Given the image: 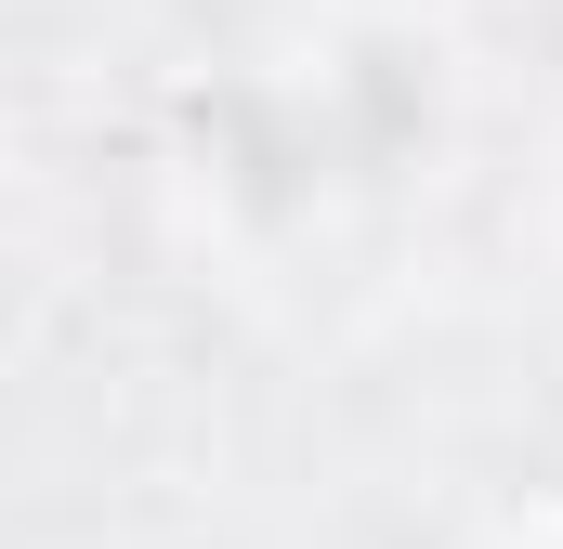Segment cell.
<instances>
[]
</instances>
